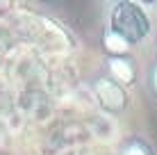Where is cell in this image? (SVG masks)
I'll use <instances>...</instances> for the list:
<instances>
[{
    "instance_id": "obj_1",
    "label": "cell",
    "mask_w": 157,
    "mask_h": 155,
    "mask_svg": "<svg viewBox=\"0 0 157 155\" xmlns=\"http://www.w3.org/2000/svg\"><path fill=\"white\" fill-rule=\"evenodd\" d=\"M150 5L114 0L102 5V30L105 41H116L114 52H130L141 48L155 37L153 18L148 14Z\"/></svg>"
},
{
    "instance_id": "obj_2",
    "label": "cell",
    "mask_w": 157,
    "mask_h": 155,
    "mask_svg": "<svg viewBox=\"0 0 157 155\" xmlns=\"http://www.w3.org/2000/svg\"><path fill=\"white\" fill-rule=\"evenodd\" d=\"M86 89H89L94 103L98 105V110L112 119H123L132 107L130 89L102 71H96L86 78Z\"/></svg>"
},
{
    "instance_id": "obj_3",
    "label": "cell",
    "mask_w": 157,
    "mask_h": 155,
    "mask_svg": "<svg viewBox=\"0 0 157 155\" xmlns=\"http://www.w3.org/2000/svg\"><path fill=\"white\" fill-rule=\"evenodd\" d=\"M100 71L107 73L109 78H114L116 82H121L123 87H128L130 91H132V87L141 80L137 57H134L132 52H102Z\"/></svg>"
},
{
    "instance_id": "obj_4",
    "label": "cell",
    "mask_w": 157,
    "mask_h": 155,
    "mask_svg": "<svg viewBox=\"0 0 157 155\" xmlns=\"http://www.w3.org/2000/svg\"><path fill=\"white\" fill-rule=\"evenodd\" d=\"M114 155H157V146L144 132H130L118 141Z\"/></svg>"
},
{
    "instance_id": "obj_5",
    "label": "cell",
    "mask_w": 157,
    "mask_h": 155,
    "mask_svg": "<svg viewBox=\"0 0 157 155\" xmlns=\"http://www.w3.org/2000/svg\"><path fill=\"white\" fill-rule=\"evenodd\" d=\"M141 87H144V94L148 96V100L153 105H157V60L155 57L141 71Z\"/></svg>"
},
{
    "instance_id": "obj_6",
    "label": "cell",
    "mask_w": 157,
    "mask_h": 155,
    "mask_svg": "<svg viewBox=\"0 0 157 155\" xmlns=\"http://www.w3.org/2000/svg\"><path fill=\"white\" fill-rule=\"evenodd\" d=\"M153 52H155V60H157V30H155V37H153Z\"/></svg>"
},
{
    "instance_id": "obj_7",
    "label": "cell",
    "mask_w": 157,
    "mask_h": 155,
    "mask_svg": "<svg viewBox=\"0 0 157 155\" xmlns=\"http://www.w3.org/2000/svg\"><path fill=\"white\" fill-rule=\"evenodd\" d=\"M150 9H153V12L157 14V2H153V5H150Z\"/></svg>"
}]
</instances>
